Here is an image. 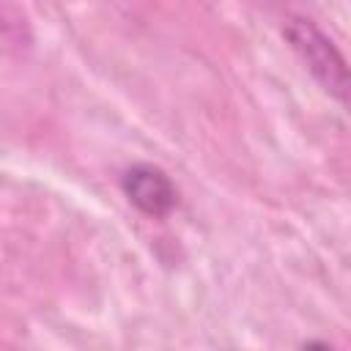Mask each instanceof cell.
<instances>
[{"instance_id": "1", "label": "cell", "mask_w": 351, "mask_h": 351, "mask_svg": "<svg viewBox=\"0 0 351 351\" xmlns=\"http://www.w3.org/2000/svg\"><path fill=\"white\" fill-rule=\"evenodd\" d=\"M282 36L288 38L291 49L299 55L304 69L313 74V80L335 96L340 104L348 101V66L343 52L335 47V41L310 19L291 16L282 27Z\"/></svg>"}, {"instance_id": "2", "label": "cell", "mask_w": 351, "mask_h": 351, "mask_svg": "<svg viewBox=\"0 0 351 351\" xmlns=\"http://www.w3.org/2000/svg\"><path fill=\"white\" fill-rule=\"evenodd\" d=\"M121 192L140 214L151 219L167 217L178 203V189L173 178L159 165L151 162H137L126 167L121 176Z\"/></svg>"}]
</instances>
